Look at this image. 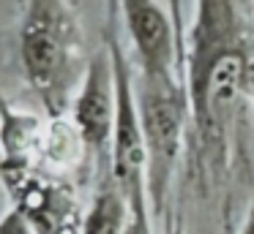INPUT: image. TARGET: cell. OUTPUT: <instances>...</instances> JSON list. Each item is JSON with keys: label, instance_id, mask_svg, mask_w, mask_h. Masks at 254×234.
I'll use <instances>...</instances> for the list:
<instances>
[{"label": "cell", "instance_id": "4fadbf2b", "mask_svg": "<svg viewBox=\"0 0 254 234\" xmlns=\"http://www.w3.org/2000/svg\"><path fill=\"white\" fill-rule=\"evenodd\" d=\"M11 109H14V106H11V103H8V98L3 95V93H0V117H6V114L11 112Z\"/></svg>", "mask_w": 254, "mask_h": 234}, {"label": "cell", "instance_id": "8fae6325", "mask_svg": "<svg viewBox=\"0 0 254 234\" xmlns=\"http://www.w3.org/2000/svg\"><path fill=\"white\" fill-rule=\"evenodd\" d=\"M238 234H254V190H252V199H249V210H246V218L241 223V232Z\"/></svg>", "mask_w": 254, "mask_h": 234}, {"label": "cell", "instance_id": "52a82bcc", "mask_svg": "<svg viewBox=\"0 0 254 234\" xmlns=\"http://www.w3.org/2000/svg\"><path fill=\"white\" fill-rule=\"evenodd\" d=\"M128 218H131V207L112 180L110 166L96 172V188L85 207L79 234H123L128 226Z\"/></svg>", "mask_w": 254, "mask_h": 234}, {"label": "cell", "instance_id": "9c48e42d", "mask_svg": "<svg viewBox=\"0 0 254 234\" xmlns=\"http://www.w3.org/2000/svg\"><path fill=\"white\" fill-rule=\"evenodd\" d=\"M0 234H33V229L25 223V218L17 210L8 207L3 215H0Z\"/></svg>", "mask_w": 254, "mask_h": 234}, {"label": "cell", "instance_id": "ba28073f", "mask_svg": "<svg viewBox=\"0 0 254 234\" xmlns=\"http://www.w3.org/2000/svg\"><path fill=\"white\" fill-rule=\"evenodd\" d=\"M243 93H246V101L254 103V5L246 16V25H243Z\"/></svg>", "mask_w": 254, "mask_h": 234}, {"label": "cell", "instance_id": "7a4b0ae2", "mask_svg": "<svg viewBox=\"0 0 254 234\" xmlns=\"http://www.w3.org/2000/svg\"><path fill=\"white\" fill-rule=\"evenodd\" d=\"M17 52L25 85L41 103L47 120H63L71 112L90 65L77 8L66 0L25 3Z\"/></svg>", "mask_w": 254, "mask_h": 234}, {"label": "cell", "instance_id": "277c9868", "mask_svg": "<svg viewBox=\"0 0 254 234\" xmlns=\"http://www.w3.org/2000/svg\"><path fill=\"white\" fill-rule=\"evenodd\" d=\"M0 185L8 193V207L25 218L33 234L82 232L85 210L71 177L0 158Z\"/></svg>", "mask_w": 254, "mask_h": 234}, {"label": "cell", "instance_id": "8992f818", "mask_svg": "<svg viewBox=\"0 0 254 234\" xmlns=\"http://www.w3.org/2000/svg\"><path fill=\"white\" fill-rule=\"evenodd\" d=\"M118 93H115V68L107 44L90 54L88 74L82 79L77 98L71 103V125L77 128L88 161L93 163V174L110 166L112 131H115Z\"/></svg>", "mask_w": 254, "mask_h": 234}, {"label": "cell", "instance_id": "6da1fadb", "mask_svg": "<svg viewBox=\"0 0 254 234\" xmlns=\"http://www.w3.org/2000/svg\"><path fill=\"white\" fill-rule=\"evenodd\" d=\"M254 3L205 0L183 41V85L189 95L191 174L202 196L219 193L235 163L243 120V25Z\"/></svg>", "mask_w": 254, "mask_h": 234}, {"label": "cell", "instance_id": "3957f363", "mask_svg": "<svg viewBox=\"0 0 254 234\" xmlns=\"http://www.w3.org/2000/svg\"><path fill=\"white\" fill-rule=\"evenodd\" d=\"M137 109L145 144V193L153 226L164 223L172 177L183 158L189 134V95L183 65L178 74L137 82Z\"/></svg>", "mask_w": 254, "mask_h": 234}, {"label": "cell", "instance_id": "7c38bea8", "mask_svg": "<svg viewBox=\"0 0 254 234\" xmlns=\"http://www.w3.org/2000/svg\"><path fill=\"white\" fill-rule=\"evenodd\" d=\"M164 234H186V232H183V223H181V218H178V215L172 218V221L164 226Z\"/></svg>", "mask_w": 254, "mask_h": 234}, {"label": "cell", "instance_id": "9a60e30c", "mask_svg": "<svg viewBox=\"0 0 254 234\" xmlns=\"http://www.w3.org/2000/svg\"><path fill=\"white\" fill-rule=\"evenodd\" d=\"M0 158H3V155H0Z\"/></svg>", "mask_w": 254, "mask_h": 234}, {"label": "cell", "instance_id": "5b68a950", "mask_svg": "<svg viewBox=\"0 0 254 234\" xmlns=\"http://www.w3.org/2000/svg\"><path fill=\"white\" fill-rule=\"evenodd\" d=\"M181 5L156 0H126L121 3V27L131 41L139 79L178 74L183 65V30L178 19Z\"/></svg>", "mask_w": 254, "mask_h": 234}, {"label": "cell", "instance_id": "5bb4252c", "mask_svg": "<svg viewBox=\"0 0 254 234\" xmlns=\"http://www.w3.org/2000/svg\"><path fill=\"white\" fill-rule=\"evenodd\" d=\"M224 234H232V232H230V223H227V229H224Z\"/></svg>", "mask_w": 254, "mask_h": 234}, {"label": "cell", "instance_id": "30bf717a", "mask_svg": "<svg viewBox=\"0 0 254 234\" xmlns=\"http://www.w3.org/2000/svg\"><path fill=\"white\" fill-rule=\"evenodd\" d=\"M153 221H150V210H134L128 218V226L123 234H153Z\"/></svg>", "mask_w": 254, "mask_h": 234}]
</instances>
